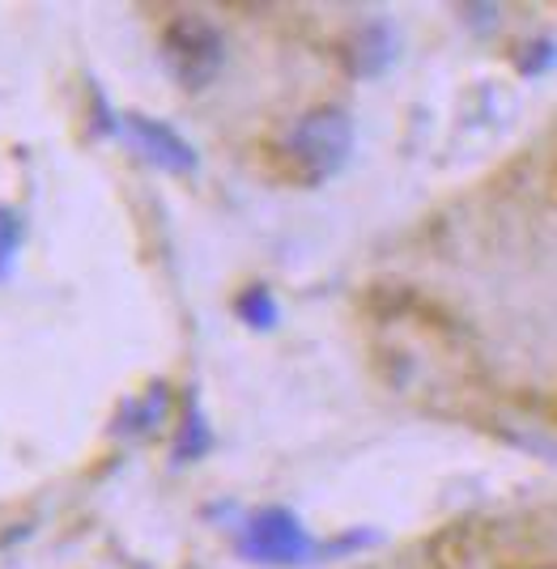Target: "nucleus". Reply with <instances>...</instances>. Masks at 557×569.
Returning a JSON list of instances; mask_svg holds the SVG:
<instances>
[{"label": "nucleus", "instance_id": "f257e3e1", "mask_svg": "<svg viewBox=\"0 0 557 569\" xmlns=\"http://www.w3.org/2000/svg\"><path fill=\"white\" fill-rule=\"evenodd\" d=\"M354 153V119L340 107H311L286 137V158L302 183L332 179Z\"/></svg>", "mask_w": 557, "mask_h": 569}, {"label": "nucleus", "instance_id": "f03ea898", "mask_svg": "<svg viewBox=\"0 0 557 569\" xmlns=\"http://www.w3.org/2000/svg\"><path fill=\"white\" fill-rule=\"evenodd\" d=\"M226 64V39L221 30L209 18H196V13H183V18H170L167 30H162V69L170 72V81L179 90H205L213 77Z\"/></svg>", "mask_w": 557, "mask_h": 569}, {"label": "nucleus", "instance_id": "7ed1b4c3", "mask_svg": "<svg viewBox=\"0 0 557 569\" xmlns=\"http://www.w3.org/2000/svg\"><path fill=\"white\" fill-rule=\"evenodd\" d=\"M242 552L251 561H265V566H298V561H307L311 540L290 510L272 506V510L251 515V522L242 527Z\"/></svg>", "mask_w": 557, "mask_h": 569}, {"label": "nucleus", "instance_id": "20e7f679", "mask_svg": "<svg viewBox=\"0 0 557 569\" xmlns=\"http://www.w3.org/2000/svg\"><path fill=\"white\" fill-rule=\"evenodd\" d=\"M123 132L132 137V144L146 153L153 167L175 170V174H188V170H196V149L183 141L175 128H167V123L146 119V116H123Z\"/></svg>", "mask_w": 557, "mask_h": 569}, {"label": "nucleus", "instance_id": "39448f33", "mask_svg": "<svg viewBox=\"0 0 557 569\" xmlns=\"http://www.w3.org/2000/svg\"><path fill=\"white\" fill-rule=\"evenodd\" d=\"M396 51H400V39H396V30L388 22H366L349 34L345 64H349L354 77H379L384 69H391Z\"/></svg>", "mask_w": 557, "mask_h": 569}, {"label": "nucleus", "instance_id": "423d86ee", "mask_svg": "<svg viewBox=\"0 0 557 569\" xmlns=\"http://www.w3.org/2000/svg\"><path fill=\"white\" fill-rule=\"evenodd\" d=\"M242 323H251V328H272L277 323V302H272V293L268 289H247L239 302H235Z\"/></svg>", "mask_w": 557, "mask_h": 569}, {"label": "nucleus", "instance_id": "0eeeda50", "mask_svg": "<svg viewBox=\"0 0 557 569\" xmlns=\"http://www.w3.org/2000/svg\"><path fill=\"white\" fill-rule=\"evenodd\" d=\"M18 247H22V221H18V213L0 209V277L9 272V263H13V256H18Z\"/></svg>", "mask_w": 557, "mask_h": 569}, {"label": "nucleus", "instance_id": "6e6552de", "mask_svg": "<svg viewBox=\"0 0 557 569\" xmlns=\"http://www.w3.org/2000/svg\"><path fill=\"white\" fill-rule=\"evenodd\" d=\"M188 433H183V442H179V451H175V459H188V455H200L205 447H209V438H205V421L200 417H188Z\"/></svg>", "mask_w": 557, "mask_h": 569}]
</instances>
